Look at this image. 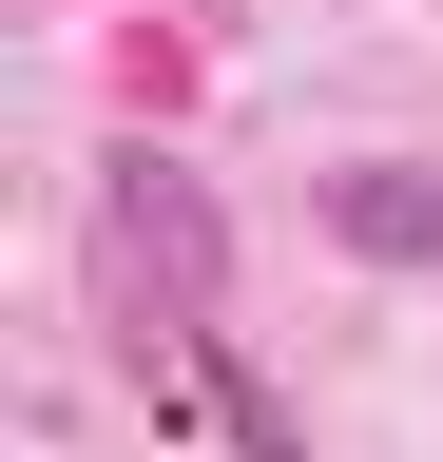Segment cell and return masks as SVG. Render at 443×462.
I'll return each mask as SVG.
<instances>
[{
	"instance_id": "3",
	"label": "cell",
	"mask_w": 443,
	"mask_h": 462,
	"mask_svg": "<svg viewBox=\"0 0 443 462\" xmlns=\"http://www.w3.org/2000/svg\"><path fill=\"white\" fill-rule=\"evenodd\" d=\"M154 404H193V424H232V462H309V424H290V404H270V385L232 366V346H212V328H193V366L154 385Z\"/></svg>"
},
{
	"instance_id": "1",
	"label": "cell",
	"mask_w": 443,
	"mask_h": 462,
	"mask_svg": "<svg viewBox=\"0 0 443 462\" xmlns=\"http://www.w3.org/2000/svg\"><path fill=\"white\" fill-rule=\"evenodd\" d=\"M116 251H135L154 289H174V309H212V270H232V231H212V193H193L174 154H116Z\"/></svg>"
},
{
	"instance_id": "2",
	"label": "cell",
	"mask_w": 443,
	"mask_h": 462,
	"mask_svg": "<svg viewBox=\"0 0 443 462\" xmlns=\"http://www.w3.org/2000/svg\"><path fill=\"white\" fill-rule=\"evenodd\" d=\"M309 212H328V231H347V251H366V270H424V251H443V173H328V193H309Z\"/></svg>"
}]
</instances>
